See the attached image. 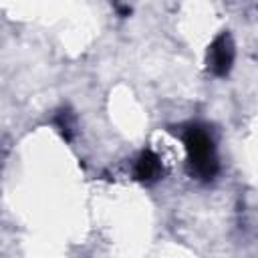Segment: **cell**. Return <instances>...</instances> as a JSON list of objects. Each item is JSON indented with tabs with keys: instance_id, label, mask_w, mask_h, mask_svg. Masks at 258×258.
Returning a JSON list of instances; mask_svg holds the SVG:
<instances>
[{
	"instance_id": "obj_1",
	"label": "cell",
	"mask_w": 258,
	"mask_h": 258,
	"mask_svg": "<svg viewBox=\"0 0 258 258\" xmlns=\"http://www.w3.org/2000/svg\"><path fill=\"white\" fill-rule=\"evenodd\" d=\"M185 147L189 153V163H191V171L202 177H214L218 163H216V155H214V143L210 139V135L200 129V127H191L185 131Z\"/></svg>"
},
{
	"instance_id": "obj_2",
	"label": "cell",
	"mask_w": 258,
	"mask_h": 258,
	"mask_svg": "<svg viewBox=\"0 0 258 258\" xmlns=\"http://www.w3.org/2000/svg\"><path fill=\"white\" fill-rule=\"evenodd\" d=\"M208 62H210L212 73L218 77H226L230 73L232 62H234V44H232L230 34L224 32L212 42L210 52H208Z\"/></svg>"
},
{
	"instance_id": "obj_3",
	"label": "cell",
	"mask_w": 258,
	"mask_h": 258,
	"mask_svg": "<svg viewBox=\"0 0 258 258\" xmlns=\"http://www.w3.org/2000/svg\"><path fill=\"white\" fill-rule=\"evenodd\" d=\"M161 161L153 151H143L135 163V177L139 181H155L161 175Z\"/></svg>"
},
{
	"instance_id": "obj_4",
	"label": "cell",
	"mask_w": 258,
	"mask_h": 258,
	"mask_svg": "<svg viewBox=\"0 0 258 258\" xmlns=\"http://www.w3.org/2000/svg\"><path fill=\"white\" fill-rule=\"evenodd\" d=\"M54 123H56V127L60 129V133L64 135V139H71V135H73V115H71L69 111H60V113L56 115Z\"/></svg>"
}]
</instances>
